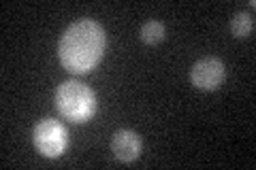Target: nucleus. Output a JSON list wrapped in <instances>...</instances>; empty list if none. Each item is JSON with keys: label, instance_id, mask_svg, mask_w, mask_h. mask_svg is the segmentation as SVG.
Returning <instances> with one entry per match:
<instances>
[{"label": "nucleus", "instance_id": "obj_1", "mask_svg": "<svg viewBox=\"0 0 256 170\" xmlns=\"http://www.w3.org/2000/svg\"><path fill=\"white\" fill-rule=\"evenodd\" d=\"M107 34L94 19H79L64 30L58 43V55L62 66L68 72L84 75L100 62L105 53Z\"/></svg>", "mask_w": 256, "mask_h": 170}, {"label": "nucleus", "instance_id": "obj_2", "mask_svg": "<svg viewBox=\"0 0 256 170\" xmlns=\"http://www.w3.org/2000/svg\"><path fill=\"white\" fill-rule=\"evenodd\" d=\"M56 107L70 121H86L96 109V96L79 81H64L56 90Z\"/></svg>", "mask_w": 256, "mask_h": 170}, {"label": "nucleus", "instance_id": "obj_3", "mask_svg": "<svg viewBox=\"0 0 256 170\" xmlns=\"http://www.w3.org/2000/svg\"><path fill=\"white\" fill-rule=\"evenodd\" d=\"M32 141L38 153H43L45 158H58L62 151L66 149V128H64L58 119H41L34 126L32 132Z\"/></svg>", "mask_w": 256, "mask_h": 170}, {"label": "nucleus", "instance_id": "obj_7", "mask_svg": "<svg viewBox=\"0 0 256 170\" xmlns=\"http://www.w3.org/2000/svg\"><path fill=\"white\" fill-rule=\"evenodd\" d=\"M164 23L162 21H148L141 28V40L146 45H158L164 38Z\"/></svg>", "mask_w": 256, "mask_h": 170}, {"label": "nucleus", "instance_id": "obj_5", "mask_svg": "<svg viewBox=\"0 0 256 170\" xmlns=\"http://www.w3.org/2000/svg\"><path fill=\"white\" fill-rule=\"evenodd\" d=\"M111 151L120 162H134L141 156V136L134 130H118L111 139Z\"/></svg>", "mask_w": 256, "mask_h": 170}, {"label": "nucleus", "instance_id": "obj_4", "mask_svg": "<svg viewBox=\"0 0 256 170\" xmlns=\"http://www.w3.org/2000/svg\"><path fill=\"white\" fill-rule=\"evenodd\" d=\"M224 64L220 58H201L198 62H194V66L190 70V81L192 85L198 87V90H205V92H212V90H218L224 81Z\"/></svg>", "mask_w": 256, "mask_h": 170}, {"label": "nucleus", "instance_id": "obj_6", "mask_svg": "<svg viewBox=\"0 0 256 170\" xmlns=\"http://www.w3.org/2000/svg\"><path fill=\"white\" fill-rule=\"evenodd\" d=\"M252 30H254V15L252 13L239 11L233 15V19H230V32H233V36L246 38L252 34Z\"/></svg>", "mask_w": 256, "mask_h": 170}]
</instances>
